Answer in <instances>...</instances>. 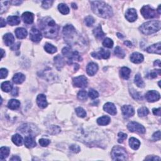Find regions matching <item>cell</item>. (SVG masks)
<instances>
[{"mask_svg":"<svg viewBox=\"0 0 161 161\" xmlns=\"http://www.w3.org/2000/svg\"><path fill=\"white\" fill-rule=\"evenodd\" d=\"M22 18L25 23L27 24H31L33 22L34 20V15L32 13L30 12H25L22 15Z\"/></svg>","mask_w":161,"mask_h":161,"instance_id":"19","label":"cell"},{"mask_svg":"<svg viewBox=\"0 0 161 161\" xmlns=\"http://www.w3.org/2000/svg\"><path fill=\"white\" fill-rule=\"evenodd\" d=\"M75 113H76V114L79 117L84 118L86 116V111L83 108H81V107H79V108L75 109Z\"/></svg>","mask_w":161,"mask_h":161,"instance_id":"40","label":"cell"},{"mask_svg":"<svg viewBox=\"0 0 161 161\" xmlns=\"http://www.w3.org/2000/svg\"><path fill=\"white\" fill-rule=\"evenodd\" d=\"M110 121H111V119H110L109 116H103L97 120V123H98V124L100 125L105 126V125H108L110 124Z\"/></svg>","mask_w":161,"mask_h":161,"instance_id":"30","label":"cell"},{"mask_svg":"<svg viewBox=\"0 0 161 161\" xmlns=\"http://www.w3.org/2000/svg\"><path fill=\"white\" fill-rule=\"evenodd\" d=\"M127 128L132 132H136L139 134H144L146 132V128L142 125L135 122H131L127 125Z\"/></svg>","mask_w":161,"mask_h":161,"instance_id":"8","label":"cell"},{"mask_svg":"<svg viewBox=\"0 0 161 161\" xmlns=\"http://www.w3.org/2000/svg\"><path fill=\"white\" fill-rule=\"evenodd\" d=\"M146 98L149 102H155L160 100V95L156 91H149L146 94Z\"/></svg>","mask_w":161,"mask_h":161,"instance_id":"12","label":"cell"},{"mask_svg":"<svg viewBox=\"0 0 161 161\" xmlns=\"http://www.w3.org/2000/svg\"><path fill=\"white\" fill-rule=\"evenodd\" d=\"M8 74V71L5 68H1L0 69V77L1 79H5L7 77Z\"/></svg>","mask_w":161,"mask_h":161,"instance_id":"50","label":"cell"},{"mask_svg":"<svg viewBox=\"0 0 161 161\" xmlns=\"http://www.w3.org/2000/svg\"><path fill=\"white\" fill-rule=\"evenodd\" d=\"M42 35L40 31L35 28H32L30 32V39L33 42H39L42 40Z\"/></svg>","mask_w":161,"mask_h":161,"instance_id":"10","label":"cell"},{"mask_svg":"<svg viewBox=\"0 0 161 161\" xmlns=\"http://www.w3.org/2000/svg\"><path fill=\"white\" fill-rule=\"evenodd\" d=\"M54 62H55V64L57 67V69L60 70L63 66L64 65L65 62L64 60L63 59L61 55H58L57 56H56L54 58Z\"/></svg>","mask_w":161,"mask_h":161,"instance_id":"27","label":"cell"},{"mask_svg":"<svg viewBox=\"0 0 161 161\" xmlns=\"http://www.w3.org/2000/svg\"><path fill=\"white\" fill-rule=\"evenodd\" d=\"M129 144L132 149L137 150L140 146V142L137 138L132 137L129 140Z\"/></svg>","mask_w":161,"mask_h":161,"instance_id":"26","label":"cell"},{"mask_svg":"<svg viewBox=\"0 0 161 161\" xmlns=\"http://www.w3.org/2000/svg\"><path fill=\"white\" fill-rule=\"evenodd\" d=\"M58 9L59 11L62 15H67L69 13V8L68 6L64 3H61L58 6Z\"/></svg>","mask_w":161,"mask_h":161,"instance_id":"36","label":"cell"},{"mask_svg":"<svg viewBox=\"0 0 161 161\" xmlns=\"http://www.w3.org/2000/svg\"><path fill=\"white\" fill-rule=\"evenodd\" d=\"M93 33L94 35L97 39H102V38H103L105 35V33L103 32L102 29V27L99 25L98 27H97L95 29H94L93 30Z\"/></svg>","mask_w":161,"mask_h":161,"instance_id":"29","label":"cell"},{"mask_svg":"<svg viewBox=\"0 0 161 161\" xmlns=\"http://www.w3.org/2000/svg\"><path fill=\"white\" fill-rule=\"evenodd\" d=\"M18 88H15L11 92V94L13 96H17L18 95Z\"/></svg>","mask_w":161,"mask_h":161,"instance_id":"55","label":"cell"},{"mask_svg":"<svg viewBox=\"0 0 161 161\" xmlns=\"http://www.w3.org/2000/svg\"><path fill=\"white\" fill-rule=\"evenodd\" d=\"M135 84L139 88H144L145 83L139 74H136L135 76Z\"/></svg>","mask_w":161,"mask_h":161,"instance_id":"37","label":"cell"},{"mask_svg":"<svg viewBox=\"0 0 161 161\" xmlns=\"http://www.w3.org/2000/svg\"><path fill=\"white\" fill-rule=\"evenodd\" d=\"M39 27L44 35L49 39H54L59 33V27L50 17H44L39 21Z\"/></svg>","mask_w":161,"mask_h":161,"instance_id":"1","label":"cell"},{"mask_svg":"<svg viewBox=\"0 0 161 161\" xmlns=\"http://www.w3.org/2000/svg\"><path fill=\"white\" fill-rule=\"evenodd\" d=\"M73 84L77 88H86L88 85V79L84 75H79L73 79Z\"/></svg>","mask_w":161,"mask_h":161,"instance_id":"9","label":"cell"},{"mask_svg":"<svg viewBox=\"0 0 161 161\" xmlns=\"http://www.w3.org/2000/svg\"><path fill=\"white\" fill-rule=\"evenodd\" d=\"M25 80V75L22 73H17L14 75L13 77V81L14 83L17 84H20L22 83H23Z\"/></svg>","mask_w":161,"mask_h":161,"instance_id":"24","label":"cell"},{"mask_svg":"<svg viewBox=\"0 0 161 161\" xmlns=\"http://www.w3.org/2000/svg\"><path fill=\"white\" fill-rule=\"evenodd\" d=\"M149 110H148V108H147L146 107H142V108L138 110V115L139 116H141V117H144V116H147L149 114Z\"/></svg>","mask_w":161,"mask_h":161,"instance_id":"39","label":"cell"},{"mask_svg":"<svg viewBox=\"0 0 161 161\" xmlns=\"http://www.w3.org/2000/svg\"><path fill=\"white\" fill-rule=\"evenodd\" d=\"M72 6L74 8V9H77V6H76V5L74 4V3H72Z\"/></svg>","mask_w":161,"mask_h":161,"instance_id":"63","label":"cell"},{"mask_svg":"<svg viewBox=\"0 0 161 161\" xmlns=\"http://www.w3.org/2000/svg\"><path fill=\"white\" fill-rule=\"evenodd\" d=\"M141 14L146 19H150L157 17L159 15L157 10L152 8L149 5L144 6L140 10Z\"/></svg>","mask_w":161,"mask_h":161,"instance_id":"6","label":"cell"},{"mask_svg":"<svg viewBox=\"0 0 161 161\" xmlns=\"http://www.w3.org/2000/svg\"><path fill=\"white\" fill-rule=\"evenodd\" d=\"M15 35L18 39H23L27 37V31L23 28H18L15 30Z\"/></svg>","mask_w":161,"mask_h":161,"instance_id":"22","label":"cell"},{"mask_svg":"<svg viewBox=\"0 0 161 161\" xmlns=\"http://www.w3.org/2000/svg\"><path fill=\"white\" fill-rule=\"evenodd\" d=\"M98 70V64L94 62H90V64H88L86 67V72L87 74L90 75V76H93L95 74Z\"/></svg>","mask_w":161,"mask_h":161,"instance_id":"15","label":"cell"},{"mask_svg":"<svg viewBox=\"0 0 161 161\" xmlns=\"http://www.w3.org/2000/svg\"><path fill=\"white\" fill-rule=\"evenodd\" d=\"M1 88L3 91L8 93L11 91L13 88V85L9 81H5L3 82V83L1 84Z\"/></svg>","mask_w":161,"mask_h":161,"instance_id":"34","label":"cell"},{"mask_svg":"<svg viewBox=\"0 0 161 161\" xmlns=\"http://www.w3.org/2000/svg\"><path fill=\"white\" fill-rule=\"evenodd\" d=\"M53 3V1H50V0H49V1H43L42 6L44 9H49L51 7Z\"/></svg>","mask_w":161,"mask_h":161,"instance_id":"46","label":"cell"},{"mask_svg":"<svg viewBox=\"0 0 161 161\" xmlns=\"http://www.w3.org/2000/svg\"><path fill=\"white\" fill-rule=\"evenodd\" d=\"M77 98H78L79 100H81V101L86 100L87 98H88L86 91H84V90L80 91L77 94Z\"/></svg>","mask_w":161,"mask_h":161,"instance_id":"42","label":"cell"},{"mask_svg":"<svg viewBox=\"0 0 161 161\" xmlns=\"http://www.w3.org/2000/svg\"><path fill=\"white\" fill-rule=\"evenodd\" d=\"M124 44L126 45H127L128 47H132V43L130 42V41H128V40L125 41V42H124Z\"/></svg>","mask_w":161,"mask_h":161,"instance_id":"59","label":"cell"},{"mask_svg":"<svg viewBox=\"0 0 161 161\" xmlns=\"http://www.w3.org/2000/svg\"><path fill=\"white\" fill-rule=\"evenodd\" d=\"M115 55H116L119 58L123 59L125 57V53L124 52V50H123V49H122L120 47L117 46L115 49Z\"/></svg>","mask_w":161,"mask_h":161,"instance_id":"38","label":"cell"},{"mask_svg":"<svg viewBox=\"0 0 161 161\" xmlns=\"http://www.w3.org/2000/svg\"><path fill=\"white\" fill-rule=\"evenodd\" d=\"M88 96H90V98L94 100L97 98L99 96V93H98V91H96V90L91 89L89 91V93H88Z\"/></svg>","mask_w":161,"mask_h":161,"instance_id":"44","label":"cell"},{"mask_svg":"<svg viewBox=\"0 0 161 161\" xmlns=\"http://www.w3.org/2000/svg\"><path fill=\"white\" fill-rule=\"evenodd\" d=\"M62 52L63 55H64L69 59V64H72V61H82V58L79 52L77 51H72L71 49L69 48V47H64V48L62 49Z\"/></svg>","mask_w":161,"mask_h":161,"instance_id":"5","label":"cell"},{"mask_svg":"<svg viewBox=\"0 0 161 161\" xmlns=\"http://www.w3.org/2000/svg\"><path fill=\"white\" fill-rule=\"evenodd\" d=\"M118 143H121V144L123 143V142L127 138V134L123 133V132H120L118 135Z\"/></svg>","mask_w":161,"mask_h":161,"instance_id":"47","label":"cell"},{"mask_svg":"<svg viewBox=\"0 0 161 161\" xmlns=\"http://www.w3.org/2000/svg\"><path fill=\"white\" fill-rule=\"evenodd\" d=\"M6 26V22L4 20V19L3 18H1V27H4Z\"/></svg>","mask_w":161,"mask_h":161,"instance_id":"58","label":"cell"},{"mask_svg":"<svg viewBox=\"0 0 161 161\" xmlns=\"http://www.w3.org/2000/svg\"><path fill=\"white\" fill-rule=\"evenodd\" d=\"M76 31L74 27L71 25H67L63 28V34L65 37V40H69L71 39L72 40L74 37Z\"/></svg>","mask_w":161,"mask_h":161,"instance_id":"7","label":"cell"},{"mask_svg":"<svg viewBox=\"0 0 161 161\" xmlns=\"http://www.w3.org/2000/svg\"><path fill=\"white\" fill-rule=\"evenodd\" d=\"M20 102H19L18 100L15 99L9 100V102H8V108L12 110H15L18 109L19 107H20Z\"/></svg>","mask_w":161,"mask_h":161,"instance_id":"28","label":"cell"},{"mask_svg":"<svg viewBox=\"0 0 161 161\" xmlns=\"http://www.w3.org/2000/svg\"><path fill=\"white\" fill-rule=\"evenodd\" d=\"M154 65H158V66H159V67H160V60H157L156 61H155L154 62Z\"/></svg>","mask_w":161,"mask_h":161,"instance_id":"60","label":"cell"},{"mask_svg":"<svg viewBox=\"0 0 161 161\" xmlns=\"http://www.w3.org/2000/svg\"><path fill=\"white\" fill-rule=\"evenodd\" d=\"M91 55H92V57H93L94 58L98 59H108L110 57V52L109 50H105L104 49L102 48L100 50L99 52L91 53Z\"/></svg>","mask_w":161,"mask_h":161,"instance_id":"11","label":"cell"},{"mask_svg":"<svg viewBox=\"0 0 161 161\" xmlns=\"http://www.w3.org/2000/svg\"><path fill=\"white\" fill-rule=\"evenodd\" d=\"M93 11L96 15L103 18H109L113 16V10L110 6L100 1H90Z\"/></svg>","mask_w":161,"mask_h":161,"instance_id":"2","label":"cell"},{"mask_svg":"<svg viewBox=\"0 0 161 161\" xmlns=\"http://www.w3.org/2000/svg\"><path fill=\"white\" fill-rule=\"evenodd\" d=\"M69 149H70L71 152L73 153H78L81 151L80 147L78 146H77V145H75V144L71 145V146L69 147Z\"/></svg>","mask_w":161,"mask_h":161,"instance_id":"45","label":"cell"},{"mask_svg":"<svg viewBox=\"0 0 161 161\" xmlns=\"http://www.w3.org/2000/svg\"><path fill=\"white\" fill-rule=\"evenodd\" d=\"M154 140H159L160 139V131H157L154 133L152 136Z\"/></svg>","mask_w":161,"mask_h":161,"instance_id":"52","label":"cell"},{"mask_svg":"<svg viewBox=\"0 0 161 161\" xmlns=\"http://www.w3.org/2000/svg\"><path fill=\"white\" fill-rule=\"evenodd\" d=\"M9 154V149L7 147H2L0 149V159H6Z\"/></svg>","mask_w":161,"mask_h":161,"instance_id":"33","label":"cell"},{"mask_svg":"<svg viewBox=\"0 0 161 161\" xmlns=\"http://www.w3.org/2000/svg\"><path fill=\"white\" fill-rule=\"evenodd\" d=\"M22 2H23L22 1H10V3H11L13 5H20Z\"/></svg>","mask_w":161,"mask_h":161,"instance_id":"56","label":"cell"},{"mask_svg":"<svg viewBox=\"0 0 161 161\" xmlns=\"http://www.w3.org/2000/svg\"><path fill=\"white\" fill-rule=\"evenodd\" d=\"M3 39H4L5 43L7 46L11 45L14 42L15 38L14 36L10 33L5 34L4 37H3Z\"/></svg>","mask_w":161,"mask_h":161,"instance_id":"25","label":"cell"},{"mask_svg":"<svg viewBox=\"0 0 161 161\" xmlns=\"http://www.w3.org/2000/svg\"><path fill=\"white\" fill-rule=\"evenodd\" d=\"M1 59L3 57H4V54H5V53H4V50H3V49H1Z\"/></svg>","mask_w":161,"mask_h":161,"instance_id":"62","label":"cell"},{"mask_svg":"<svg viewBox=\"0 0 161 161\" xmlns=\"http://www.w3.org/2000/svg\"><path fill=\"white\" fill-rule=\"evenodd\" d=\"M125 18L128 21L134 22L137 19V11L134 8L128 9L126 11Z\"/></svg>","mask_w":161,"mask_h":161,"instance_id":"13","label":"cell"},{"mask_svg":"<svg viewBox=\"0 0 161 161\" xmlns=\"http://www.w3.org/2000/svg\"><path fill=\"white\" fill-rule=\"evenodd\" d=\"M44 49L45 50V51L47 52H48L49 53H54L55 52H57V47L53 46L52 44H50L49 43H46L45 44V46H44Z\"/></svg>","mask_w":161,"mask_h":161,"instance_id":"35","label":"cell"},{"mask_svg":"<svg viewBox=\"0 0 161 161\" xmlns=\"http://www.w3.org/2000/svg\"><path fill=\"white\" fill-rule=\"evenodd\" d=\"M10 160H11V161H13V160H17V161H19V160H21V159L20 158V157H19L18 156H13L10 159Z\"/></svg>","mask_w":161,"mask_h":161,"instance_id":"57","label":"cell"},{"mask_svg":"<svg viewBox=\"0 0 161 161\" xmlns=\"http://www.w3.org/2000/svg\"><path fill=\"white\" fill-rule=\"evenodd\" d=\"M157 75H160V70H153L150 72L149 74L150 78H155Z\"/></svg>","mask_w":161,"mask_h":161,"instance_id":"51","label":"cell"},{"mask_svg":"<svg viewBox=\"0 0 161 161\" xmlns=\"http://www.w3.org/2000/svg\"><path fill=\"white\" fill-rule=\"evenodd\" d=\"M103 109L105 112L112 115H115L116 114V108L114 104L112 103H106L104 105Z\"/></svg>","mask_w":161,"mask_h":161,"instance_id":"17","label":"cell"},{"mask_svg":"<svg viewBox=\"0 0 161 161\" xmlns=\"http://www.w3.org/2000/svg\"><path fill=\"white\" fill-rule=\"evenodd\" d=\"M160 29V21H150L142 24L139 27V30L142 33L146 35H149L157 31H159Z\"/></svg>","mask_w":161,"mask_h":161,"instance_id":"3","label":"cell"},{"mask_svg":"<svg viewBox=\"0 0 161 161\" xmlns=\"http://www.w3.org/2000/svg\"><path fill=\"white\" fill-rule=\"evenodd\" d=\"M146 160H153V161H156V160H160V157H157V156H149L147 157V158H146Z\"/></svg>","mask_w":161,"mask_h":161,"instance_id":"53","label":"cell"},{"mask_svg":"<svg viewBox=\"0 0 161 161\" xmlns=\"http://www.w3.org/2000/svg\"><path fill=\"white\" fill-rule=\"evenodd\" d=\"M130 93L132 94V97L134 98L135 100H142V96L140 95V94L138 92H136L135 90L133 91H130Z\"/></svg>","mask_w":161,"mask_h":161,"instance_id":"49","label":"cell"},{"mask_svg":"<svg viewBox=\"0 0 161 161\" xmlns=\"http://www.w3.org/2000/svg\"><path fill=\"white\" fill-rule=\"evenodd\" d=\"M130 73H131L130 69L127 67H122L120 70V75L122 78L124 79H128L130 77Z\"/></svg>","mask_w":161,"mask_h":161,"instance_id":"31","label":"cell"},{"mask_svg":"<svg viewBox=\"0 0 161 161\" xmlns=\"http://www.w3.org/2000/svg\"><path fill=\"white\" fill-rule=\"evenodd\" d=\"M117 36L120 38V39H121V38H123V37H124V36H123L122 35V34H120V33H117Z\"/></svg>","mask_w":161,"mask_h":161,"instance_id":"61","label":"cell"},{"mask_svg":"<svg viewBox=\"0 0 161 161\" xmlns=\"http://www.w3.org/2000/svg\"><path fill=\"white\" fill-rule=\"evenodd\" d=\"M25 146L27 148H33L36 146V142L32 136L29 135L25 138Z\"/></svg>","mask_w":161,"mask_h":161,"instance_id":"21","label":"cell"},{"mask_svg":"<svg viewBox=\"0 0 161 161\" xmlns=\"http://www.w3.org/2000/svg\"><path fill=\"white\" fill-rule=\"evenodd\" d=\"M50 143V141L49 139H46V138H41L39 140V144L42 147L48 146Z\"/></svg>","mask_w":161,"mask_h":161,"instance_id":"48","label":"cell"},{"mask_svg":"<svg viewBox=\"0 0 161 161\" xmlns=\"http://www.w3.org/2000/svg\"><path fill=\"white\" fill-rule=\"evenodd\" d=\"M7 21L11 26H15L20 23V18L18 16H10L8 17Z\"/></svg>","mask_w":161,"mask_h":161,"instance_id":"23","label":"cell"},{"mask_svg":"<svg viewBox=\"0 0 161 161\" xmlns=\"http://www.w3.org/2000/svg\"><path fill=\"white\" fill-rule=\"evenodd\" d=\"M111 155L113 160H127V152L122 147L115 146L113 148Z\"/></svg>","mask_w":161,"mask_h":161,"instance_id":"4","label":"cell"},{"mask_svg":"<svg viewBox=\"0 0 161 161\" xmlns=\"http://www.w3.org/2000/svg\"><path fill=\"white\" fill-rule=\"evenodd\" d=\"M153 113L155 115L160 116V108H154L153 109Z\"/></svg>","mask_w":161,"mask_h":161,"instance_id":"54","label":"cell"},{"mask_svg":"<svg viewBox=\"0 0 161 161\" xmlns=\"http://www.w3.org/2000/svg\"><path fill=\"white\" fill-rule=\"evenodd\" d=\"M94 19L91 16H88L86 18H85V23L88 27H91L93 26L94 23Z\"/></svg>","mask_w":161,"mask_h":161,"instance_id":"43","label":"cell"},{"mask_svg":"<svg viewBox=\"0 0 161 161\" xmlns=\"http://www.w3.org/2000/svg\"><path fill=\"white\" fill-rule=\"evenodd\" d=\"M123 115L126 118H130L133 116L135 114V111L133 107L130 105H124L122 108Z\"/></svg>","mask_w":161,"mask_h":161,"instance_id":"14","label":"cell"},{"mask_svg":"<svg viewBox=\"0 0 161 161\" xmlns=\"http://www.w3.org/2000/svg\"><path fill=\"white\" fill-rule=\"evenodd\" d=\"M23 138L19 134H15L12 137V142L16 146H20L23 144Z\"/></svg>","mask_w":161,"mask_h":161,"instance_id":"32","label":"cell"},{"mask_svg":"<svg viewBox=\"0 0 161 161\" xmlns=\"http://www.w3.org/2000/svg\"><path fill=\"white\" fill-rule=\"evenodd\" d=\"M147 52L149 53H157V54H160V42H159L156 44H154L152 45L149 46L146 49Z\"/></svg>","mask_w":161,"mask_h":161,"instance_id":"20","label":"cell"},{"mask_svg":"<svg viewBox=\"0 0 161 161\" xmlns=\"http://www.w3.org/2000/svg\"><path fill=\"white\" fill-rule=\"evenodd\" d=\"M37 105L41 108H45L47 106V103L46 96L43 94H40L38 95L37 98Z\"/></svg>","mask_w":161,"mask_h":161,"instance_id":"16","label":"cell"},{"mask_svg":"<svg viewBox=\"0 0 161 161\" xmlns=\"http://www.w3.org/2000/svg\"><path fill=\"white\" fill-rule=\"evenodd\" d=\"M130 61L135 64H140L144 61V55L138 52H134L130 55Z\"/></svg>","mask_w":161,"mask_h":161,"instance_id":"18","label":"cell"},{"mask_svg":"<svg viewBox=\"0 0 161 161\" xmlns=\"http://www.w3.org/2000/svg\"><path fill=\"white\" fill-rule=\"evenodd\" d=\"M103 45L107 48L111 49L113 46V42L112 39H109V38H106V39L103 40Z\"/></svg>","mask_w":161,"mask_h":161,"instance_id":"41","label":"cell"}]
</instances>
